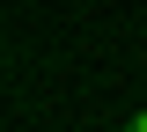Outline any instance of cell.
<instances>
[{
    "instance_id": "obj_1",
    "label": "cell",
    "mask_w": 147,
    "mask_h": 132,
    "mask_svg": "<svg viewBox=\"0 0 147 132\" xmlns=\"http://www.w3.org/2000/svg\"><path fill=\"white\" fill-rule=\"evenodd\" d=\"M125 132H147V103H140V110H132V117H125Z\"/></svg>"
}]
</instances>
